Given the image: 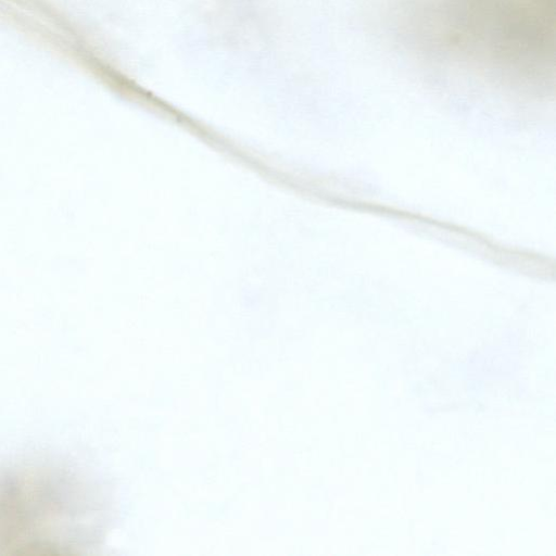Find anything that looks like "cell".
Masks as SVG:
<instances>
[{
	"label": "cell",
	"mask_w": 556,
	"mask_h": 556,
	"mask_svg": "<svg viewBox=\"0 0 556 556\" xmlns=\"http://www.w3.org/2000/svg\"><path fill=\"white\" fill-rule=\"evenodd\" d=\"M96 489L75 469L48 462L0 471V555L78 554L101 530Z\"/></svg>",
	"instance_id": "1"
},
{
	"label": "cell",
	"mask_w": 556,
	"mask_h": 556,
	"mask_svg": "<svg viewBox=\"0 0 556 556\" xmlns=\"http://www.w3.org/2000/svg\"><path fill=\"white\" fill-rule=\"evenodd\" d=\"M447 45L501 78L543 87L555 64V0H443Z\"/></svg>",
	"instance_id": "2"
},
{
	"label": "cell",
	"mask_w": 556,
	"mask_h": 556,
	"mask_svg": "<svg viewBox=\"0 0 556 556\" xmlns=\"http://www.w3.org/2000/svg\"><path fill=\"white\" fill-rule=\"evenodd\" d=\"M0 20L73 63L83 59L74 22L50 0H0Z\"/></svg>",
	"instance_id": "3"
}]
</instances>
